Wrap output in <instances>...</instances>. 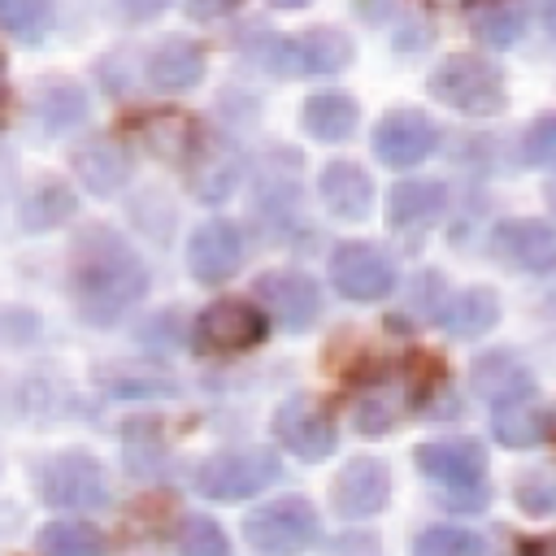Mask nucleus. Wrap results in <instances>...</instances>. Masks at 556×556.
<instances>
[{
    "label": "nucleus",
    "mask_w": 556,
    "mask_h": 556,
    "mask_svg": "<svg viewBox=\"0 0 556 556\" xmlns=\"http://www.w3.org/2000/svg\"><path fill=\"white\" fill-rule=\"evenodd\" d=\"M330 500H334V508L343 517H374L391 500V473H387V465L374 460V456L348 460L339 469V478H334Z\"/></svg>",
    "instance_id": "14"
},
{
    "label": "nucleus",
    "mask_w": 556,
    "mask_h": 556,
    "mask_svg": "<svg viewBox=\"0 0 556 556\" xmlns=\"http://www.w3.org/2000/svg\"><path fill=\"white\" fill-rule=\"evenodd\" d=\"M539 13H543V22H547V30L556 35V0H539Z\"/></svg>",
    "instance_id": "37"
},
{
    "label": "nucleus",
    "mask_w": 556,
    "mask_h": 556,
    "mask_svg": "<svg viewBox=\"0 0 556 556\" xmlns=\"http://www.w3.org/2000/svg\"><path fill=\"white\" fill-rule=\"evenodd\" d=\"M39 495L52 508H100L109 500V478L96 456L61 452L39 469Z\"/></svg>",
    "instance_id": "6"
},
{
    "label": "nucleus",
    "mask_w": 556,
    "mask_h": 556,
    "mask_svg": "<svg viewBox=\"0 0 556 556\" xmlns=\"http://www.w3.org/2000/svg\"><path fill=\"white\" fill-rule=\"evenodd\" d=\"M274 434L287 452L304 456V460H326L339 443V430H334V417L308 400V395H291L278 413H274Z\"/></svg>",
    "instance_id": "10"
},
{
    "label": "nucleus",
    "mask_w": 556,
    "mask_h": 556,
    "mask_svg": "<svg viewBox=\"0 0 556 556\" xmlns=\"http://www.w3.org/2000/svg\"><path fill=\"white\" fill-rule=\"evenodd\" d=\"M278 473H282V465H278V452H269V447L217 452V456L195 465V491L208 500L235 504V500H248V495L274 486Z\"/></svg>",
    "instance_id": "4"
},
{
    "label": "nucleus",
    "mask_w": 556,
    "mask_h": 556,
    "mask_svg": "<svg viewBox=\"0 0 556 556\" xmlns=\"http://www.w3.org/2000/svg\"><path fill=\"white\" fill-rule=\"evenodd\" d=\"M495 321H500V300H495V291H486V287L460 291V295H452V300L439 308V326H443L447 334H456V339H478V334H486Z\"/></svg>",
    "instance_id": "20"
},
{
    "label": "nucleus",
    "mask_w": 556,
    "mask_h": 556,
    "mask_svg": "<svg viewBox=\"0 0 556 556\" xmlns=\"http://www.w3.org/2000/svg\"><path fill=\"white\" fill-rule=\"evenodd\" d=\"M52 26V0H0V30L17 39H39Z\"/></svg>",
    "instance_id": "29"
},
{
    "label": "nucleus",
    "mask_w": 556,
    "mask_h": 556,
    "mask_svg": "<svg viewBox=\"0 0 556 556\" xmlns=\"http://www.w3.org/2000/svg\"><path fill=\"white\" fill-rule=\"evenodd\" d=\"M521 156L526 165L556 169V113H543L530 122V130L521 135Z\"/></svg>",
    "instance_id": "32"
},
{
    "label": "nucleus",
    "mask_w": 556,
    "mask_h": 556,
    "mask_svg": "<svg viewBox=\"0 0 556 556\" xmlns=\"http://www.w3.org/2000/svg\"><path fill=\"white\" fill-rule=\"evenodd\" d=\"M70 287H74V304H78L83 321L113 326L126 308H135L148 295V269L122 235L91 226L74 243Z\"/></svg>",
    "instance_id": "1"
},
{
    "label": "nucleus",
    "mask_w": 556,
    "mask_h": 556,
    "mask_svg": "<svg viewBox=\"0 0 556 556\" xmlns=\"http://www.w3.org/2000/svg\"><path fill=\"white\" fill-rule=\"evenodd\" d=\"M430 4H439V9H460V4H469V0H430Z\"/></svg>",
    "instance_id": "40"
},
{
    "label": "nucleus",
    "mask_w": 556,
    "mask_h": 556,
    "mask_svg": "<svg viewBox=\"0 0 556 556\" xmlns=\"http://www.w3.org/2000/svg\"><path fill=\"white\" fill-rule=\"evenodd\" d=\"M473 387H478V395L491 400V404L521 400V395L534 391L530 369H526L517 356H508V352H491V356H482V361L473 365Z\"/></svg>",
    "instance_id": "22"
},
{
    "label": "nucleus",
    "mask_w": 556,
    "mask_h": 556,
    "mask_svg": "<svg viewBox=\"0 0 556 556\" xmlns=\"http://www.w3.org/2000/svg\"><path fill=\"white\" fill-rule=\"evenodd\" d=\"M178 556H230V539L213 517H187L178 526Z\"/></svg>",
    "instance_id": "30"
},
{
    "label": "nucleus",
    "mask_w": 556,
    "mask_h": 556,
    "mask_svg": "<svg viewBox=\"0 0 556 556\" xmlns=\"http://www.w3.org/2000/svg\"><path fill=\"white\" fill-rule=\"evenodd\" d=\"M348 61H352V39L330 26H317L300 39H269V56H265V65L278 74H334Z\"/></svg>",
    "instance_id": "8"
},
{
    "label": "nucleus",
    "mask_w": 556,
    "mask_h": 556,
    "mask_svg": "<svg viewBox=\"0 0 556 556\" xmlns=\"http://www.w3.org/2000/svg\"><path fill=\"white\" fill-rule=\"evenodd\" d=\"M256 291H261V300L278 313V321H282L287 330H308V326L317 321V313H321V291H317V282H313L308 274H300V269H274V274H265V278L256 282Z\"/></svg>",
    "instance_id": "15"
},
{
    "label": "nucleus",
    "mask_w": 556,
    "mask_h": 556,
    "mask_svg": "<svg viewBox=\"0 0 556 556\" xmlns=\"http://www.w3.org/2000/svg\"><path fill=\"white\" fill-rule=\"evenodd\" d=\"M274 9H304V4H313V0H269Z\"/></svg>",
    "instance_id": "38"
},
{
    "label": "nucleus",
    "mask_w": 556,
    "mask_h": 556,
    "mask_svg": "<svg viewBox=\"0 0 556 556\" xmlns=\"http://www.w3.org/2000/svg\"><path fill=\"white\" fill-rule=\"evenodd\" d=\"M547 204H552V208H556V182H552V187H547Z\"/></svg>",
    "instance_id": "41"
},
{
    "label": "nucleus",
    "mask_w": 556,
    "mask_h": 556,
    "mask_svg": "<svg viewBox=\"0 0 556 556\" xmlns=\"http://www.w3.org/2000/svg\"><path fill=\"white\" fill-rule=\"evenodd\" d=\"M430 96L456 113H469V117H486V113H500L508 91H504V74L495 61L478 56V52H452L434 65L430 74Z\"/></svg>",
    "instance_id": "3"
},
{
    "label": "nucleus",
    "mask_w": 556,
    "mask_h": 556,
    "mask_svg": "<svg viewBox=\"0 0 556 556\" xmlns=\"http://www.w3.org/2000/svg\"><path fill=\"white\" fill-rule=\"evenodd\" d=\"M300 122H304V130H308L313 139H321V143H339V139H348V135L356 130L361 109H356L352 96L321 91V96H308V100H304Z\"/></svg>",
    "instance_id": "19"
},
{
    "label": "nucleus",
    "mask_w": 556,
    "mask_h": 556,
    "mask_svg": "<svg viewBox=\"0 0 556 556\" xmlns=\"http://www.w3.org/2000/svg\"><path fill=\"white\" fill-rule=\"evenodd\" d=\"M317 195L334 217H348V222H361L374 208V182L352 161H330L317 178Z\"/></svg>",
    "instance_id": "17"
},
{
    "label": "nucleus",
    "mask_w": 556,
    "mask_h": 556,
    "mask_svg": "<svg viewBox=\"0 0 556 556\" xmlns=\"http://www.w3.org/2000/svg\"><path fill=\"white\" fill-rule=\"evenodd\" d=\"M491 434H495L504 447H534V443L547 434V413H543L539 404H530V395L504 400V404H495Z\"/></svg>",
    "instance_id": "24"
},
{
    "label": "nucleus",
    "mask_w": 556,
    "mask_h": 556,
    "mask_svg": "<svg viewBox=\"0 0 556 556\" xmlns=\"http://www.w3.org/2000/svg\"><path fill=\"white\" fill-rule=\"evenodd\" d=\"M521 30H526V9H521L517 0H486V4L478 9V17H473V35H478L482 43H491V48L517 43Z\"/></svg>",
    "instance_id": "27"
},
{
    "label": "nucleus",
    "mask_w": 556,
    "mask_h": 556,
    "mask_svg": "<svg viewBox=\"0 0 556 556\" xmlns=\"http://www.w3.org/2000/svg\"><path fill=\"white\" fill-rule=\"evenodd\" d=\"M204 78V48L195 39L169 35L148 56V83L156 91H191Z\"/></svg>",
    "instance_id": "16"
},
{
    "label": "nucleus",
    "mask_w": 556,
    "mask_h": 556,
    "mask_svg": "<svg viewBox=\"0 0 556 556\" xmlns=\"http://www.w3.org/2000/svg\"><path fill=\"white\" fill-rule=\"evenodd\" d=\"M35 113H39V122H43L48 130H70L74 122H83V113H87V96H83L74 83L52 78V83L39 87Z\"/></svg>",
    "instance_id": "26"
},
{
    "label": "nucleus",
    "mask_w": 556,
    "mask_h": 556,
    "mask_svg": "<svg viewBox=\"0 0 556 556\" xmlns=\"http://www.w3.org/2000/svg\"><path fill=\"white\" fill-rule=\"evenodd\" d=\"M330 282H334L339 295L369 304V300H382L395 287V261L382 248L361 243V239L339 243L334 256H330Z\"/></svg>",
    "instance_id": "7"
},
{
    "label": "nucleus",
    "mask_w": 556,
    "mask_h": 556,
    "mask_svg": "<svg viewBox=\"0 0 556 556\" xmlns=\"http://www.w3.org/2000/svg\"><path fill=\"white\" fill-rule=\"evenodd\" d=\"M35 547L39 556H104V534L91 521H48Z\"/></svg>",
    "instance_id": "25"
},
{
    "label": "nucleus",
    "mask_w": 556,
    "mask_h": 556,
    "mask_svg": "<svg viewBox=\"0 0 556 556\" xmlns=\"http://www.w3.org/2000/svg\"><path fill=\"white\" fill-rule=\"evenodd\" d=\"M413 556H482V539L460 526H434V530L417 534Z\"/></svg>",
    "instance_id": "31"
},
{
    "label": "nucleus",
    "mask_w": 556,
    "mask_h": 556,
    "mask_svg": "<svg viewBox=\"0 0 556 556\" xmlns=\"http://www.w3.org/2000/svg\"><path fill=\"white\" fill-rule=\"evenodd\" d=\"M70 213H74V195L61 182H39L22 204V226L26 230H48V226H61Z\"/></svg>",
    "instance_id": "28"
},
{
    "label": "nucleus",
    "mask_w": 556,
    "mask_h": 556,
    "mask_svg": "<svg viewBox=\"0 0 556 556\" xmlns=\"http://www.w3.org/2000/svg\"><path fill=\"white\" fill-rule=\"evenodd\" d=\"M269 334V321L248 300H217L195 321L200 352H248Z\"/></svg>",
    "instance_id": "9"
},
{
    "label": "nucleus",
    "mask_w": 556,
    "mask_h": 556,
    "mask_svg": "<svg viewBox=\"0 0 556 556\" xmlns=\"http://www.w3.org/2000/svg\"><path fill=\"white\" fill-rule=\"evenodd\" d=\"M517 504H521L526 513H534V517L556 513V473H543V469L526 473V478L517 482Z\"/></svg>",
    "instance_id": "33"
},
{
    "label": "nucleus",
    "mask_w": 556,
    "mask_h": 556,
    "mask_svg": "<svg viewBox=\"0 0 556 556\" xmlns=\"http://www.w3.org/2000/svg\"><path fill=\"white\" fill-rule=\"evenodd\" d=\"M130 22H148V17H156V13H165L174 0H113Z\"/></svg>",
    "instance_id": "34"
},
{
    "label": "nucleus",
    "mask_w": 556,
    "mask_h": 556,
    "mask_svg": "<svg viewBox=\"0 0 556 556\" xmlns=\"http://www.w3.org/2000/svg\"><path fill=\"white\" fill-rule=\"evenodd\" d=\"M74 169H78V178L87 182V191L113 195V191L130 178V156H126V148H117L113 139H91V143H83V148L74 152Z\"/></svg>",
    "instance_id": "18"
},
{
    "label": "nucleus",
    "mask_w": 556,
    "mask_h": 556,
    "mask_svg": "<svg viewBox=\"0 0 556 556\" xmlns=\"http://www.w3.org/2000/svg\"><path fill=\"white\" fill-rule=\"evenodd\" d=\"M439 148V126L417 109H395L374 126V156L391 169L421 165Z\"/></svg>",
    "instance_id": "11"
},
{
    "label": "nucleus",
    "mask_w": 556,
    "mask_h": 556,
    "mask_svg": "<svg viewBox=\"0 0 556 556\" xmlns=\"http://www.w3.org/2000/svg\"><path fill=\"white\" fill-rule=\"evenodd\" d=\"M447 208V187L434 178H408L391 191V222L395 226H430Z\"/></svg>",
    "instance_id": "23"
},
{
    "label": "nucleus",
    "mask_w": 556,
    "mask_h": 556,
    "mask_svg": "<svg viewBox=\"0 0 556 556\" xmlns=\"http://www.w3.org/2000/svg\"><path fill=\"white\" fill-rule=\"evenodd\" d=\"M417 469L439 486V500L452 508H482L491 500L486 486V452L473 439H447V443H421Z\"/></svg>",
    "instance_id": "2"
},
{
    "label": "nucleus",
    "mask_w": 556,
    "mask_h": 556,
    "mask_svg": "<svg viewBox=\"0 0 556 556\" xmlns=\"http://www.w3.org/2000/svg\"><path fill=\"white\" fill-rule=\"evenodd\" d=\"M4 96H9V78H4V56H0V104H4Z\"/></svg>",
    "instance_id": "39"
},
{
    "label": "nucleus",
    "mask_w": 556,
    "mask_h": 556,
    "mask_svg": "<svg viewBox=\"0 0 556 556\" xmlns=\"http://www.w3.org/2000/svg\"><path fill=\"white\" fill-rule=\"evenodd\" d=\"M239 261H243V239H239V230L230 222L213 217V222L195 226V235L187 243V269H191L195 282L217 287V282L235 278Z\"/></svg>",
    "instance_id": "13"
},
{
    "label": "nucleus",
    "mask_w": 556,
    "mask_h": 556,
    "mask_svg": "<svg viewBox=\"0 0 556 556\" xmlns=\"http://www.w3.org/2000/svg\"><path fill=\"white\" fill-rule=\"evenodd\" d=\"M243 539L265 556H295L317 539V513L300 495L269 500L243 517Z\"/></svg>",
    "instance_id": "5"
},
{
    "label": "nucleus",
    "mask_w": 556,
    "mask_h": 556,
    "mask_svg": "<svg viewBox=\"0 0 556 556\" xmlns=\"http://www.w3.org/2000/svg\"><path fill=\"white\" fill-rule=\"evenodd\" d=\"M526 556H556V534H552V539L530 543V547H526Z\"/></svg>",
    "instance_id": "36"
},
{
    "label": "nucleus",
    "mask_w": 556,
    "mask_h": 556,
    "mask_svg": "<svg viewBox=\"0 0 556 556\" xmlns=\"http://www.w3.org/2000/svg\"><path fill=\"white\" fill-rule=\"evenodd\" d=\"M222 4H230V0H191V17L208 22V17H217V13H222Z\"/></svg>",
    "instance_id": "35"
},
{
    "label": "nucleus",
    "mask_w": 556,
    "mask_h": 556,
    "mask_svg": "<svg viewBox=\"0 0 556 556\" xmlns=\"http://www.w3.org/2000/svg\"><path fill=\"white\" fill-rule=\"evenodd\" d=\"M135 135L161 161H182L195 148V126L187 113H143V117H135Z\"/></svg>",
    "instance_id": "21"
},
{
    "label": "nucleus",
    "mask_w": 556,
    "mask_h": 556,
    "mask_svg": "<svg viewBox=\"0 0 556 556\" xmlns=\"http://www.w3.org/2000/svg\"><path fill=\"white\" fill-rule=\"evenodd\" d=\"M491 252L526 274H547L556 269V230L539 217H508L491 230Z\"/></svg>",
    "instance_id": "12"
}]
</instances>
